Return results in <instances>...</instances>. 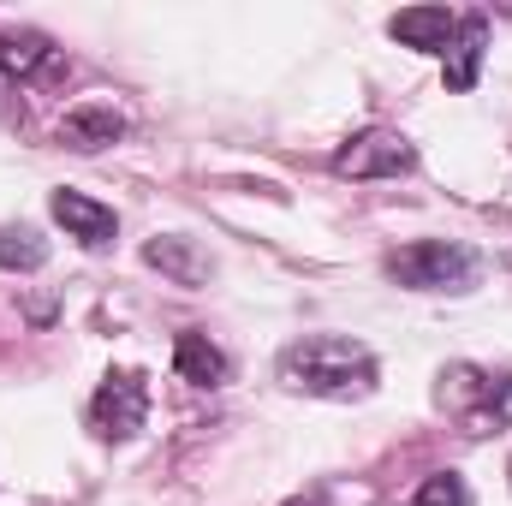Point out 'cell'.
I'll list each match as a JSON object with an SVG mask.
<instances>
[{
    "mask_svg": "<svg viewBox=\"0 0 512 506\" xmlns=\"http://www.w3.org/2000/svg\"><path fill=\"white\" fill-rule=\"evenodd\" d=\"M48 209H54V221L66 227V239H78L84 251H108V245L120 239V215H114L108 203L84 197V191H54Z\"/></svg>",
    "mask_w": 512,
    "mask_h": 506,
    "instance_id": "obj_5",
    "label": "cell"
},
{
    "mask_svg": "<svg viewBox=\"0 0 512 506\" xmlns=\"http://www.w3.org/2000/svg\"><path fill=\"white\" fill-rule=\"evenodd\" d=\"M143 417H149V381L137 376V370H114V376L102 381L96 405H90L96 435L102 441H131L143 429Z\"/></svg>",
    "mask_w": 512,
    "mask_h": 506,
    "instance_id": "obj_3",
    "label": "cell"
},
{
    "mask_svg": "<svg viewBox=\"0 0 512 506\" xmlns=\"http://www.w3.org/2000/svg\"><path fill=\"white\" fill-rule=\"evenodd\" d=\"M387 274L411 292H471L483 280V256L459 239H417L387 256Z\"/></svg>",
    "mask_w": 512,
    "mask_h": 506,
    "instance_id": "obj_2",
    "label": "cell"
},
{
    "mask_svg": "<svg viewBox=\"0 0 512 506\" xmlns=\"http://www.w3.org/2000/svg\"><path fill=\"white\" fill-rule=\"evenodd\" d=\"M143 262H149V268H161V274H167V280H179V286H203V280L215 274V262L197 251V239H179V233L149 239V245H143Z\"/></svg>",
    "mask_w": 512,
    "mask_h": 506,
    "instance_id": "obj_10",
    "label": "cell"
},
{
    "mask_svg": "<svg viewBox=\"0 0 512 506\" xmlns=\"http://www.w3.org/2000/svg\"><path fill=\"white\" fill-rule=\"evenodd\" d=\"M60 66V48L42 36V30H0V72L30 84V78H48Z\"/></svg>",
    "mask_w": 512,
    "mask_h": 506,
    "instance_id": "obj_8",
    "label": "cell"
},
{
    "mask_svg": "<svg viewBox=\"0 0 512 506\" xmlns=\"http://www.w3.org/2000/svg\"><path fill=\"white\" fill-rule=\"evenodd\" d=\"M120 137H126V114L108 108V102H84V108H72L66 126H60V143L78 149V155H96V149H108V143H120Z\"/></svg>",
    "mask_w": 512,
    "mask_h": 506,
    "instance_id": "obj_7",
    "label": "cell"
},
{
    "mask_svg": "<svg viewBox=\"0 0 512 506\" xmlns=\"http://www.w3.org/2000/svg\"><path fill=\"white\" fill-rule=\"evenodd\" d=\"M411 506H471V483L459 471H435V477H423Z\"/></svg>",
    "mask_w": 512,
    "mask_h": 506,
    "instance_id": "obj_13",
    "label": "cell"
},
{
    "mask_svg": "<svg viewBox=\"0 0 512 506\" xmlns=\"http://www.w3.org/2000/svg\"><path fill=\"white\" fill-rule=\"evenodd\" d=\"M471 423H477V435H483V429H495V423H512V376L507 381H489V399L471 411Z\"/></svg>",
    "mask_w": 512,
    "mask_h": 506,
    "instance_id": "obj_14",
    "label": "cell"
},
{
    "mask_svg": "<svg viewBox=\"0 0 512 506\" xmlns=\"http://www.w3.org/2000/svg\"><path fill=\"white\" fill-rule=\"evenodd\" d=\"M173 370H179V376L191 381V387H221L233 364H227V352H221V346H215L209 334L185 328V334L173 340Z\"/></svg>",
    "mask_w": 512,
    "mask_h": 506,
    "instance_id": "obj_11",
    "label": "cell"
},
{
    "mask_svg": "<svg viewBox=\"0 0 512 506\" xmlns=\"http://www.w3.org/2000/svg\"><path fill=\"white\" fill-rule=\"evenodd\" d=\"M411 167H417V149L399 131H364L334 155V173H346V179H399Z\"/></svg>",
    "mask_w": 512,
    "mask_h": 506,
    "instance_id": "obj_4",
    "label": "cell"
},
{
    "mask_svg": "<svg viewBox=\"0 0 512 506\" xmlns=\"http://www.w3.org/2000/svg\"><path fill=\"white\" fill-rule=\"evenodd\" d=\"M42 262H48V239H42L30 221L0 227V268H6V274H36Z\"/></svg>",
    "mask_w": 512,
    "mask_h": 506,
    "instance_id": "obj_12",
    "label": "cell"
},
{
    "mask_svg": "<svg viewBox=\"0 0 512 506\" xmlns=\"http://www.w3.org/2000/svg\"><path fill=\"white\" fill-rule=\"evenodd\" d=\"M280 381L316 399H358L376 387V358L346 334H304L280 352Z\"/></svg>",
    "mask_w": 512,
    "mask_h": 506,
    "instance_id": "obj_1",
    "label": "cell"
},
{
    "mask_svg": "<svg viewBox=\"0 0 512 506\" xmlns=\"http://www.w3.org/2000/svg\"><path fill=\"white\" fill-rule=\"evenodd\" d=\"M483 48H489V18H483V12L459 18V30H453V42H447V90H477Z\"/></svg>",
    "mask_w": 512,
    "mask_h": 506,
    "instance_id": "obj_9",
    "label": "cell"
},
{
    "mask_svg": "<svg viewBox=\"0 0 512 506\" xmlns=\"http://www.w3.org/2000/svg\"><path fill=\"white\" fill-rule=\"evenodd\" d=\"M453 30H459V18L447 6H405V12L387 18V36L405 42V48H417V54H447Z\"/></svg>",
    "mask_w": 512,
    "mask_h": 506,
    "instance_id": "obj_6",
    "label": "cell"
}]
</instances>
